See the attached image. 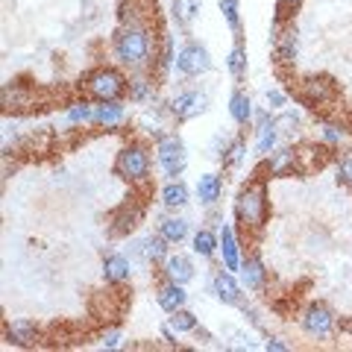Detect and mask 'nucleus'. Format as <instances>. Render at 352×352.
Listing matches in <instances>:
<instances>
[{"label":"nucleus","mask_w":352,"mask_h":352,"mask_svg":"<svg viewBox=\"0 0 352 352\" xmlns=\"http://www.w3.org/2000/svg\"><path fill=\"white\" fill-rule=\"evenodd\" d=\"M159 235H162L164 241H170L173 247H179L182 241L188 238V220H185V217H176V214L164 217L162 223H159Z\"/></svg>","instance_id":"a878e982"},{"label":"nucleus","mask_w":352,"mask_h":352,"mask_svg":"<svg viewBox=\"0 0 352 352\" xmlns=\"http://www.w3.org/2000/svg\"><path fill=\"white\" fill-rule=\"evenodd\" d=\"M170 241H164L162 235H150L144 244H141V256H144L150 264H162L164 258L170 256Z\"/></svg>","instance_id":"bb28decb"},{"label":"nucleus","mask_w":352,"mask_h":352,"mask_svg":"<svg viewBox=\"0 0 352 352\" xmlns=\"http://www.w3.org/2000/svg\"><path fill=\"white\" fill-rule=\"evenodd\" d=\"M156 302L164 314H173V311H179V308H185V302H188V294H185V285L179 282H170V279H164L159 288H156Z\"/></svg>","instance_id":"dca6fc26"},{"label":"nucleus","mask_w":352,"mask_h":352,"mask_svg":"<svg viewBox=\"0 0 352 352\" xmlns=\"http://www.w3.org/2000/svg\"><path fill=\"white\" fill-rule=\"evenodd\" d=\"M296 50H300L296 30H294V24H288L279 32V38L273 41V59H276V65H282V68H291L296 62Z\"/></svg>","instance_id":"f3484780"},{"label":"nucleus","mask_w":352,"mask_h":352,"mask_svg":"<svg viewBox=\"0 0 352 352\" xmlns=\"http://www.w3.org/2000/svg\"><path fill=\"white\" fill-rule=\"evenodd\" d=\"M267 103H270V109H285V103H288V94L279 91V88H270V91H267Z\"/></svg>","instance_id":"ea45409f"},{"label":"nucleus","mask_w":352,"mask_h":352,"mask_svg":"<svg viewBox=\"0 0 352 352\" xmlns=\"http://www.w3.org/2000/svg\"><path fill=\"white\" fill-rule=\"evenodd\" d=\"M220 197H223V179L217 173H203L197 179V200H200V206L212 208L220 203Z\"/></svg>","instance_id":"aec40b11"},{"label":"nucleus","mask_w":352,"mask_h":352,"mask_svg":"<svg viewBox=\"0 0 352 352\" xmlns=\"http://www.w3.org/2000/svg\"><path fill=\"white\" fill-rule=\"evenodd\" d=\"M168 326L173 329L176 335H188V332H194V329H197V317L188 311V308H179V311H173L168 317Z\"/></svg>","instance_id":"f704fd0d"},{"label":"nucleus","mask_w":352,"mask_h":352,"mask_svg":"<svg viewBox=\"0 0 352 352\" xmlns=\"http://www.w3.org/2000/svg\"><path fill=\"white\" fill-rule=\"evenodd\" d=\"M38 338V326L27 320V317H18V320L6 323V340H12L15 346H32Z\"/></svg>","instance_id":"5701e85b"},{"label":"nucleus","mask_w":352,"mask_h":352,"mask_svg":"<svg viewBox=\"0 0 352 352\" xmlns=\"http://www.w3.org/2000/svg\"><path fill=\"white\" fill-rule=\"evenodd\" d=\"M82 91L88 94V100H94V103L124 100L129 94V80H126L124 71L115 68V65H100V68L88 71L82 76Z\"/></svg>","instance_id":"7ed1b4c3"},{"label":"nucleus","mask_w":352,"mask_h":352,"mask_svg":"<svg viewBox=\"0 0 352 352\" xmlns=\"http://www.w3.org/2000/svg\"><path fill=\"white\" fill-rule=\"evenodd\" d=\"M338 182L352 191V153H346V156L338 162Z\"/></svg>","instance_id":"4c0bfd02"},{"label":"nucleus","mask_w":352,"mask_h":352,"mask_svg":"<svg viewBox=\"0 0 352 352\" xmlns=\"http://www.w3.org/2000/svg\"><path fill=\"white\" fill-rule=\"evenodd\" d=\"M120 338H124L120 329H106V332L100 335V346L103 349H118L120 346Z\"/></svg>","instance_id":"58836bf2"},{"label":"nucleus","mask_w":352,"mask_h":352,"mask_svg":"<svg viewBox=\"0 0 352 352\" xmlns=\"http://www.w3.org/2000/svg\"><path fill=\"white\" fill-rule=\"evenodd\" d=\"M244 159H247V138L244 135H235L223 147V153H220V164H223V168H238Z\"/></svg>","instance_id":"c756f323"},{"label":"nucleus","mask_w":352,"mask_h":352,"mask_svg":"<svg viewBox=\"0 0 352 352\" xmlns=\"http://www.w3.org/2000/svg\"><path fill=\"white\" fill-rule=\"evenodd\" d=\"M252 124H256V153L258 156H270L279 141V124L270 118V112H264V109L256 112Z\"/></svg>","instance_id":"9d476101"},{"label":"nucleus","mask_w":352,"mask_h":352,"mask_svg":"<svg viewBox=\"0 0 352 352\" xmlns=\"http://www.w3.org/2000/svg\"><path fill=\"white\" fill-rule=\"evenodd\" d=\"M112 53L120 68H129L135 74L147 71L153 59H156V36H150L147 21L124 15V24L118 27L112 38Z\"/></svg>","instance_id":"f257e3e1"},{"label":"nucleus","mask_w":352,"mask_h":352,"mask_svg":"<svg viewBox=\"0 0 352 352\" xmlns=\"http://www.w3.org/2000/svg\"><path fill=\"white\" fill-rule=\"evenodd\" d=\"M94 100H76L68 106V112H65V120H68L71 126H85V124H94Z\"/></svg>","instance_id":"cd10ccee"},{"label":"nucleus","mask_w":352,"mask_h":352,"mask_svg":"<svg viewBox=\"0 0 352 352\" xmlns=\"http://www.w3.org/2000/svg\"><path fill=\"white\" fill-rule=\"evenodd\" d=\"M296 170V150L291 147H276L270 156H264V173L267 179H282Z\"/></svg>","instance_id":"4468645a"},{"label":"nucleus","mask_w":352,"mask_h":352,"mask_svg":"<svg viewBox=\"0 0 352 352\" xmlns=\"http://www.w3.org/2000/svg\"><path fill=\"white\" fill-rule=\"evenodd\" d=\"M162 206L164 208H170V212H179V208H185L188 206V185H185L182 179H170L168 185L162 188Z\"/></svg>","instance_id":"b1692460"},{"label":"nucleus","mask_w":352,"mask_h":352,"mask_svg":"<svg viewBox=\"0 0 352 352\" xmlns=\"http://www.w3.org/2000/svg\"><path fill=\"white\" fill-rule=\"evenodd\" d=\"M141 217H144V208L135 203H126L120 212L112 214V235H129L141 223Z\"/></svg>","instance_id":"4be33fe9"},{"label":"nucleus","mask_w":352,"mask_h":352,"mask_svg":"<svg viewBox=\"0 0 352 352\" xmlns=\"http://www.w3.org/2000/svg\"><path fill=\"white\" fill-rule=\"evenodd\" d=\"M238 279L247 291H264V285H267V267H264V261L256 256V252H252V256H244Z\"/></svg>","instance_id":"2eb2a0df"},{"label":"nucleus","mask_w":352,"mask_h":352,"mask_svg":"<svg viewBox=\"0 0 352 352\" xmlns=\"http://www.w3.org/2000/svg\"><path fill=\"white\" fill-rule=\"evenodd\" d=\"M349 135L344 124H338V120H320V138L326 147H340V141Z\"/></svg>","instance_id":"473e14b6"},{"label":"nucleus","mask_w":352,"mask_h":352,"mask_svg":"<svg viewBox=\"0 0 352 352\" xmlns=\"http://www.w3.org/2000/svg\"><path fill=\"white\" fill-rule=\"evenodd\" d=\"M300 100L305 106H326L335 100V82L329 80V76H308V80H302L300 85Z\"/></svg>","instance_id":"6e6552de"},{"label":"nucleus","mask_w":352,"mask_h":352,"mask_svg":"<svg viewBox=\"0 0 352 352\" xmlns=\"http://www.w3.org/2000/svg\"><path fill=\"white\" fill-rule=\"evenodd\" d=\"M226 71L232 74V80L241 82L247 76V47L241 41H235V47L229 50V56H226Z\"/></svg>","instance_id":"2f4dec72"},{"label":"nucleus","mask_w":352,"mask_h":352,"mask_svg":"<svg viewBox=\"0 0 352 352\" xmlns=\"http://www.w3.org/2000/svg\"><path fill=\"white\" fill-rule=\"evenodd\" d=\"M206 103H208V97L203 91H182V94H176L173 97V103H170V112L176 120H191L197 115H203L206 112Z\"/></svg>","instance_id":"f8f14e48"},{"label":"nucleus","mask_w":352,"mask_h":352,"mask_svg":"<svg viewBox=\"0 0 352 352\" xmlns=\"http://www.w3.org/2000/svg\"><path fill=\"white\" fill-rule=\"evenodd\" d=\"M150 150L138 141H129L118 150V159H115V176H120L124 182L129 185H147L150 182Z\"/></svg>","instance_id":"20e7f679"},{"label":"nucleus","mask_w":352,"mask_h":352,"mask_svg":"<svg viewBox=\"0 0 352 352\" xmlns=\"http://www.w3.org/2000/svg\"><path fill=\"white\" fill-rule=\"evenodd\" d=\"M191 247L200 258H214L220 252V235L212 232V229H197L194 238H191Z\"/></svg>","instance_id":"393cba45"},{"label":"nucleus","mask_w":352,"mask_h":352,"mask_svg":"<svg viewBox=\"0 0 352 352\" xmlns=\"http://www.w3.org/2000/svg\"><path fill=\"white\" fill-rule=\"evenodd\" d=\"M156 162H159V168L168 179H179V176L185 173L188 153H185V144L176 132H164V135L156 138Z\"/></svg>","instance_id":"39448f33"},{"label":"nucleus","mask_w":352,"mask_h":352,"mask_svg":"<svg viewBox=\"0 0 352 352\" xmlns=\"http://www.w3.org/2000/svg\"><path fill=\"white\" fill-rule=\"evenodd\" d=\"M220 12H223V21H226V27L232 30L235 41H241V6H238V0H220Z\"/></svg>","instance_id":"72a5a7b5"},{"label":"nucleus","mask_w":352,"mask_h":352,"mask_svg":"<svg viewBox=\"0 0 352 352\" xmlns=\"http://www.w3.org/2000/svg\"><path fill=\"white\" fill-rule=\"evenodd\" d=\"M305 3V0H276V12H273V21L276 24H288V21L294 18V12Z\"/></svg>","instance_id":"c9c22d12"},{"label":"nucleus","mask_w":352,"mask_h":352,"mask_svg":"<svg viewBox=\"0 0 352 352\" xmlns=\"http://www.w3.org/2000/svg\"><path fill=\"white\" fill-rule=\"evenodd\" d=\"M203 0H173V21L179 27H191L194 18L200 15Z\"/></svg>","instance_id":"7c9ffc66"},{"label":"nucleus","mask_w":352,"mask_h":352,"mask_svg":"<svg viewBox=\"0 0 352 352\" xmlns=\"http://www.w3.org/2000/svg\"><path fill=\"white\" fill-rule=\"evenodd\" d=\"M103 279L106 285H112V288H120V285H126L132 279V264L126 256H120V252H112V256L103 258Z\"/></svg>","instance_id":"a211bd4d"},{"label":"nucleus","mask_w":352,"mask_h":352,"mask_svg":"<svg viewBox=\"0 0 352 352\" xmlns=\"http://www.w3.org/2000/svg\"><path fill=\"white\" fill-rule=\"evenodd\" d=\"M162 270V279H170V282H179V285H188L194 279V261L185 256V252H173L159 264Z\"/></svg>","instance_id":"ddd939ff"},{"label":"nucleus","mask_w":352,"mask_h":352,"mask_svg":"<svg viewBox=\"0 0 352 352\" xmlns=\"http://www.w3.org/2000/svg\"><path fill=\"white\" fill-rule=\"evenodd\" d=\"M176 71L182 76H203L212 71V56L200 41H185L176 53Z\"/></svg>","instance_id":"0eeeda50"},{"label":"nucleus","mask_w":352,"mask_h":352,"mask_svg":"<svg viewBox=\"0 0 352 352\" xmlns=\"http://www.w3.org/2000/svg\"><path fill=\"white\" fill-rule=\"evenodd\" d=\"M270 217V200H267V176L250 179L235 197V223L244 232H264Z\"/></svg>","instance_id":"f03ea898"},{"label":"nucleus","mask_w":352,"mask_h":352,"mask_svg":"<svg viewBox=\"0 0 352 352\" xmlns=\"http://www.w3.org/2000/svg\"><path fill=\"white\" fill-rule=\"evenodd\" d=\"M94 124L103 126V129H118L120 124H126V106L120 100L97 103L94 106Z\"/></svg>","instance_id":"6ab92c4d"},{"label":"nucleus","mask_w":352,"mask_h":352,"mask_svg":"<svg viewBox=\"0 0 352 352\" xmlns=\"http://www.w3.org/2000/svg\"><path fill=\"white\" fill-rule=\"evenodd\" d=\"M212 294L223 305H241V300H244V285H241V279L232 270L220 267L214 273V279H212Z\"/></svg>","instance_id":"1a4fd4ad"},{"label":"nucleus","mask_w":352,"mask_h":352,"mask_svg":"<svg viewBox=\"0 0 352 352\" xmlns=\"http://www.w3.org/2000/svg\"><path fill=\"white\" fill-rule=\"evenodd\" d=\"M153 94H156V85H153L150 76H144V71L129 80V94L126 97L132 103H147V100H153Z\"/></svg>","instance_id":"c85d7f7f"},{"label":"nucleus","mask_w":352,"mask_h":352,"mask_svg":"<svg viewBox=\"0 0 352 352\" xmlns=\"http://www.w3.org/2000/svg\"><path fill=\"white\" fill-rule=\"evenodd\" d=\"M229 115L238 126H250L252 118H256V109H252V100L244 88H235L232 97H229Z\"/></svg>","instance_id":"412c9836"},{"label":"nucleus","mask_w":352,"mask_h":352,"mask_svg":"<svg viewBox=\"0 0 352 352\" xmlns=\"http://www.w3.org/2000/svg\"><path fill=\"white\" fill-rule=\"evenodd\" d=\"M300 326H302V332H305L308 338L323 340V338H332V335H335L338 317H335V311H332L329 305H323V302H311V305H305V308H302Z\"/></svg>","instance_id":"423d86ee"},{"label":"nucleus","mask_w":352,"mask_h":352,"mask_svg":"<svg viewBox=\"0 0 352 352\" xmlns=\"http://www.w3.org/2000/svg\"><path fill=\"white\" fill-rule=\"evenodd\" d=\"M220 258H223V267L238 273L241 270V261H244V252H241V241L232 223H220Z\"/></svg>","instance_id":"9b49d317"},{"label":"nucleus","mask_w":352,"mask_h":352,"mask_svg":"<svg viewBox=\"0 0 352 352\" xmlns=\"http://www.w3.org/2000/svg\"><path fill=\"white\" fill-rule=\"evenodd\" d=\"M159 68L164 71V68H170V65H176V53H173V41H170V36H162V53H159Z\"/></svg>","instance_id":"e433bc0d"},{"label":"nucleus","mask_w":352,"mask_h":352,"mask_svg":"<svg viewBox=\"0 0 352 352\" xmlns=\"http://www.w3.org/2000/svg\"><path fill=\"white\" fill-rule=\"evenodd\" d=\"M264 346H267V352H288V344H285L282 338H267Z\"/></svg>","instance_id":"a19ab883"}]
</instances>
